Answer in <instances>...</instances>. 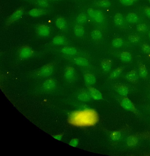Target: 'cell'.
I'll list each match as a JSON object with an SVG mask.
<instances>
[{"label":"cell","mask_w":150,"mask_h":156,"mask_svg":"<svg viewBox=\"0 0 150 156\" xmlns=\"http://www.w3.org/2000/svg\"><path fill=\"white\" fill-rule=\"evenodd\" d=\"M89 94L86 91L83 90L79 93L78 97L82 100L86 101L90 98Z\"/></svg>","instance_id":"4dcf8cb0"},{"label":"cell","mask_w":150,"mask_h":156,"mask_svg":"<svg viewBox=\"0 0 150 156\" xmlns=\"http://www.w3.org/2000/svg\"><path fill=\"white\" fill-rule=\"evenodd\" d=\"M97 6L104 8H109L111 5V3L109 0H99L96 2Z\"/></svg>","instance_id":"83f0119b"},{"label":"cell","mask_w":150,"mask_h":156,"mask_svg":"<svg viewBox=\"0 0 150 156\" xmlns=\"http://www.w3.org/2000/svg\"><path fill=\"white\" fill-rule=\"evenodd\" d=\"M56 85L54 79L52 78L47 79L44 83L43 87L46 89L50 90L54 87Z\"/></svg>","instance_id":"44dd1931"},{"label":"cell","mask_w":150,"mask_h":156,"mask_svg":"<svg viewBox=\"0 0 150 156\" xmlns=\"http://www.w3.org/2000/svg\"><path fill=\"white\" fill-rule=\"evenodd\" d=\"M91 37L94 40L98 41L102 38L103 35L100 30L96 29L92 31L91 34Z\"/></svg>","instance_id":"484cf974"},{"label":"cell","mask_w":150,"mask_h":156,"mask_svg":"<svg viewBox=\"0 0 150 156\" xmlns=\"http://www.w3.org/2000/svg\"><path fill=\"white\" fill-rule=\"evenodd\" d=\"M137 0H119L120 2L125 6H130L135 3Z\"/></svg>","instance_id":"d6a6232c"},{"label":"cell","mask_w":150,"mask_h":156,"mask_svg":"<svg viewBox=\"0 0 150 156\" xmlns=\"http://www.w3.org/2000/svg\"><path fill=\"white\" fill-rule=\"evenodd\" d=\"M121 136L120 133L118 131H114L112 133L111 135L112 138L114 140H117L120 139Z\"/></svg>","instance_id":"8d00e7d4"},{"label":"cell","mask_w":150,"mask_h":156,"mask_svg":"<svg viewBox=\"0 0 150 156\" xmlns=\"http://www.w3.org/2000/svg\"><path fill=\"white\" fill-rule=\"evenodd\" d=\"M87 13L89 16L96 23L101 24L104 22V15L100 10L89 8L87 10Z\"/></svg>","instance_id":"3957f363"},{"label":"cell","mask_w":150,"mask_h":156,"mask_svg":"<svg viewBox=\"0 0 150 156\" xmlns=\"http://www.w3.org/2000/svg\"><path fill=\"white\" fill-rule=\"evenodd\" d=\"M99 120L97 113L91 109H85L74 112L69 117L68 122L72 125L78 127L92 126Z\"/></svg>","instance_id":"6da1fadb"},{"label":"cell","mask_w":150,"mask_h":156,"mask_svg":"<svg viewBox=\"0 0 150 156\" xmlns=\"http://www.w3.org/2000/svg\"><path fill=\"white\" fill-rule=\"evenodd\" d=\"M121 106L126 110L136 114L137 111L133 103L127 97H124L121 102Z\"/></svg>","instance_id":"52a82bcc"},{"label":"cell","mask_w":150,"mask_h":156,"mask_svg":"<svg viewBox=\"0 0 150 156\" xmlns=\"http://www.w3.org/2000/svg\"><path fill=\"white\" fill-rule=\"evenodd\" d=\"M34 53L33 49L27 45H25L21 46L18 52L19 57L23 59L30 58L33 55Z\"/></svg>","instance_id":"5b68a950"},{"label":"cell","mask_w":150,"mask_h":156,"mask_svg":"<svg viewBox=\"0 0 150 156\" xmlns=\"http://www.w3.org/2000/svg\"><path fill=\"white\" fill-rule=\"evenodd\" d=\"M114 88L115 90L120 94L123 96L126 97L128 94L129 89L125 85L117 83L114 85Z\"/></svg>","instance_id":"ba28073f"},{"label":"cell","mask_w":150,"mask_h":156,"mask_svg":"<svg viewBox=\"0 0 150 156\" xmlns=\"http://www.w3.org/2000/svg\"><path fill=\"white\" fill-rule=\"evenodd\" d=\"M142 48L145 53L147 55H150V45L145 43L143 44Z\"/></svg>","instance_id":"e575fe53"},{"label":"cell","mask_w":150,"mask_h":156,"mask_svg":"<svg viewBox=\"0 0 150 156\" xmlns=\"http://www.w3.org/2000/svg\"><path fill=\"white\" fill-rule=\"evenodd\" d=\"M49 1H54V0H49Z\"/></svg>","instance_id":"60d3db41"},{"label":"cell","mask_w":150,"mask_h":156,"mask_svg":"<svg viewBox=\"0 0 150 156\" xmlns=\"http://www.w3.org/2000/svg\"><path fill=\"white\" fill-rule=\"evenodd\" d=\"M87 20V16L83 13L80 14L77 17L76 19L77 22L79 24H84L86 22Z\"/></svg>","instance_id":"f546056e"},{"label":"cell","mask_w":150,"mask_h":156,"mask_svg":"<svg viewBox=\"0 0 150 156\" xmlns=\"http://www.w3.org/2000/svg\"><path fill=\"white\" fill-rule=\"evenodd\" d=\"M124 69V67H117L110 74V78L112 79H114L119 77L122 73Z\"/></svg>","instance_id":"cb8c5ba5"},{"label":"cell","mask_w":150,"mask_h":156,"mask_svg":"<svg viewBox=\"0 0 150 156\" xmlns=\"http://www.w3.org/2000/svg\"><path fill=\"white\" fill-rule=\"evenodd\" d=\"M124 44V41L121 38L117 37L114 38L112 41V45L116 48L121 47Z\"/></svg>","instance_id":"4316f807"},{"label":"cell","mask_w":150,"mask_h":156,"mask_svg":"<svg viewBox=\"0 0 150 156\" xmlns=\"http://www.w3.org/2000/svg\"><path fill=\"white\" fill-rule=\"evenodd\" d=\"M88 90L90 95L94 99L96 100H99L102 99L101 94L97 89L91 86H89Z\"/></svg>","instance_id":"5bb4252c"},{"label":"cell","mask_w":150,"mask_h":156,"mask_svg":"<svg viewBox=\"0 0 150 156\" xmlns=\"http://www.w3.org/2000/svg\"><path fill=\"white\" fill-rule=\"evenodd\" d=\"M139 73L141 78L146 79L148 75V72L145 65L140 62L138 63Z\"/></svg>","instance_id":"ac0fdd59"},{"label":"cell","mask_w":150,"mask_h":156,"mask_svg":"<svg viewBox=\"0 0 150 156\" xmlns=\"http://www.w3.org/2000/svg\"><path fill=\"white\" fill-rule=\"evenodd\" d=\"M148 1H149L150 2V0H148Z\"/></svg>","instance_id":"b9f144b4"},{"label":"cell","mask_w":150,"mask_h":156,"mask_svg":"<svg viewBox=\"0 0 150 156\" xmlns=\"http://www.w3.org/2000/svg\"><path fill=\"white\" fill-rule=\"evenodd\" d=\"M120 57L122 61L125 62H130L132 59L131 54L128 51L122 52L120 55Z\"/></svg>","instance_id":"d4e9b609"},{"label":"cell","mask_w":150,"mask_h":156,"mask_svg":"<svg viewBox=\"0 0 150 156\" xmlns=\"http://www.w3.org/2000/svg\"><path fill=\"white\" fill-rule=\"evenodd\" d=\"M138 142V139L135 136H131L128 137L127 140V144L130 147L134 146Z\"/></svg>","instance_id":"f1b7e54d"},{"label":"cell","mask_w":150,"mask_h":156,"mask_svg":"<svg viewBox=\"0 0 150 156\" xmlns=\"http://www.w3.org/2000/svg\"><path fill=\"white\" fill-rule=\"evenodd\" d=\"M114 22L116 25L121 26L124 23V19L122 15L120 13H117L114 17Z\"/></svg>","instance_id":"603a6c76"},{"label":"cell","mask_w":150,"mask_h":156,"mask_svg":"<svg viewBox=\"0 0 150 156\" xmlns=\"http://www.w3.org/2000/svg\"><path fill=\"white\" fill-rule=\"evenodd\" d=\"M53 43L57 46H62L65 45L67 43L66 38L63 36H57L53 38Z\"/></svg>","instance_id":"d6986e66"},{"label":"cell","mask_w":150,"mask_h":156,"mask_svg":"<svg viewBox=\"0 0 150 156\" xmlns=\"http://www.w3.org/2000/svg\"><path fill=\"white\" fill-rule=\"evenodd\" d=\"M24 12L23 7H20L11 15L7 19L6 25L9 26L19 20L23 15Z\"/></svg>","instance_id":"7a4b0ae2"},{"label":"cell","mask_w":150,"mask_h":156,"mask_svg":"<svg viewBox=\"0 0 150 156\" xmlns=\"http://www.w3.org/2000/svg\"><path fill=\"white\" fill-rule=\"evenodd\" d=\"M149 39H150V32H149Z\"/></svg>","instance_id":"ab89813d"},{"label":"cell","mask_w":150,"mask_h":156,"mask_svg":"<svg viewBox=\"0 0 150 156\" xmlns=\"http://www.w3.org/2000/svg\"><path fill=\"white\" fill-rule=\"evenodd\" d=\"M78 143V139H73L70 142V144L72 146L75 147L77 146Z\"/></svg>","instance_id":"f35d334b"},{"label":"cell","mask_w":150,"mask_h":156,"mask_svg":"<svg viewBox=\"0 0 150 156\" xmlns=\"http://www.w3.org/2000/svg\"><path fill=\"white\" fill-rule=\"evenodd\" d=\"M126 19L128 22L135 24L137 22L139 18L136 13L131 12L128 14L126 16Z\"/></svg>","instance_id":"7402d4cb"},{"label":"cell","mask_w":150,"mask_h":156,"mask_svg":"<svg viewBox=\"0 0 150 156\" xmlns=\"http://www.w3.org/2000/svg\"><path fill=\"white\" fill-rule=\"evenodd\" d=\"M147 29V26L145 24H138L137 26V30L140 32H145L146 30Z\"/></svg>","instance_id":"836d02e7"},{"label":"cell","mask_w":150,"mask_h":156,"mask_svg":"<svg viewBox=\"0 0 150 156\" xmlns=\"http://www.w3.org/2000/svg\"><path fill=\"white\" fill-rule=\"evenodd\" d=\"M75 75L74 68L71 66H68L64 72V76L67 80L70 81L73 79Z\"/></svg>","instance_id":"9a60e30c"},{"label":"cell","mask_w":150,"mask_h":156,"mask_svg":"<svg viewBox=\"0 0 150 156\" xmlns=\"http://www.w3.org/2000/svg\"><path fill=\"white\" fill-rule=\"evenodd\" d=\"M128 39L133 43H136L140 40V37L137 35H130L128 36Z\"/></svg>","instance_id":"1f68e13d"},{"label":"cell","mask_w":150,"mask_h":156,"mask_svg":"<svg viewBox=\"0 0 150 156\" xmlns=\"http://www.w3.org/2000/svg\"><path fill=\"white\" fill-rule=\"evenodd\" d=\"M144 12L145 15L150 18V7H146L144 9Z\"/></svg>","instance_id":"74e56055"},{"label":"cell","mask_w":150,"mask_h":156,"mask_svg":"<svg viewBox=\"0 0 150 156\" xmlns=\"http://www.w3.org/2000/svg\"><path fill=\"white\" fill-rule=\"evenodd\" d=\"M54 66L52 63H49L41 67L37 72L38 76L41 78H46L52 73Z\"/></svg>","instance_id":"277c9868"},{"label":"cell","mask_w":150,"mask_h":156,"mask_svg":"<svg viewBox=\"0 0 150 156\" xmlns=\"http://www.w3.org/2000/svg\"><path fill=\"white\" fill-rule=\"evenodd\" d=\"M74 32L75 35L78 37L83 36L85 34L84 27L81 25H77L74 28Z\"/></svg>","instance_id":"ffe728a7"},{"label":"cell","mask_w":150,"mask_h":156,"mask_svg":"<svg viewBox=\"0 0 150 156\" xmlns=\"http://www.w3.org/2000/svg\"><path fill=\"white\" fill-rule=\"evenodd\" d=\"M126 78L130 82L134 84H136L138 82V78L136 71L132 70L126 75Z\"/></svg>","instance_id":"9c48e42d"},{"label":"cell","mask_w":150,"mask_h":156,"mask_svg":"<svg viewBox=\"0 0 150 156\" xmlns=\"http://www.w3.org/2000/svg\"><path fill=\"white\" fill-rule=\"evenodd\" d=\"M73 62L75 64L82 67H87L89 65L88 60L83 57H78L75 58Z\"/></svg>","instance_id":"e0dca14e"},{"label":"cell","mask_w":150,"mask_h":156,"mask_svg":"<svg viewBox=\"0 0 150 156\" xmlns=\"http://www.w3.org/2000/svg\"><path fill=\"white\" fill-rule=\"evenodd\" d=\"M61 52L63 54L74 56L78 53L77 49L75 47L71 46H66L63 47L61 49Z\"/></svg>","instance_id":"4fadbf2b"},{"label":"cell","mask_w":150,"mask_h":156,"mask_svg":"<svg viewBox=\"0 0 150 156\" xmlns=\"http://www.w3.org/2000/svg\"><path fill=\"white\" fill-rule=\"evenodd\" d=\"M46 13L45 10L41 8H34L28 12V15L33 17H38L43 15Z\"/></svg>","instance_id":"7c38bea8"},{"label":"cell","mask_w":150,"mask_h":156,"mask_svg":"<svg viewBox=\"0 0 150 156\" xmlns=\"http://www.w3.org/2000/svg\"><path fill=\"white\" fill-rule=\"evenodd\" d=\"M84 76L85 83L88 86L93 85L96 82L95 76L91 73H87L84 74Z\"/></svg>","instance_id":"8fae6325"},{"label":"cell","mask_w":150,"mask_h":156,"mask_svg":"<svg viewBox=\"0 0 150 156\" xmlns=\"http://www.w3.org/2000/svg\"><path fill=\"white\" fill-rule=\"evenodd\" d=\"M55 24L59 30L65 31L67 28V23L66 19L64 17H60L56 20Z\"/></svg>","instance_id":"30bf717a"},{"label":"cell","mask_w":150,"mask_h":156,"mask_svg":"<svg viewBox=\"0 0 150 156\" xmlns=\"http://www.w3.org/2000/svg\"><path fill=\"white\" fill-rule=\"evenodd\" d=\"M112 65V60L109 59H103L101 61V64L102 69L106 72L109 71L111 70Z\"/></svg>","instance_id":"2e32d148"},{"label":"cell","mask_w":150,"mask_h":156,"mask_svg":"<svg viewBox=\"0 0 150 156\" xmlns=\"http://www.w3.org/2000/svg\"><path fill=\"white\" fill-rule=\"evenodd\" d=\"M37 3L40 7L43 8H46L48 5L47 0H38Z\"/></svg>","instance_id":"d590c367"},{"label":"cell","mask_w":150,"mask_h":156,"mask_svg":"<svg viewBox=\"0 0 150 156\" xmlns=\"http://www.w3.org/2000/svg\"><path fill=\"white\" fill-rule=\"evenodd\" d=\"M36 30L38 35L41 37L48 36L50 33L49 27L45 24H41L38 25L36 28Z\"/></svg>","instance_id":"8992f818"}]
</instances>
